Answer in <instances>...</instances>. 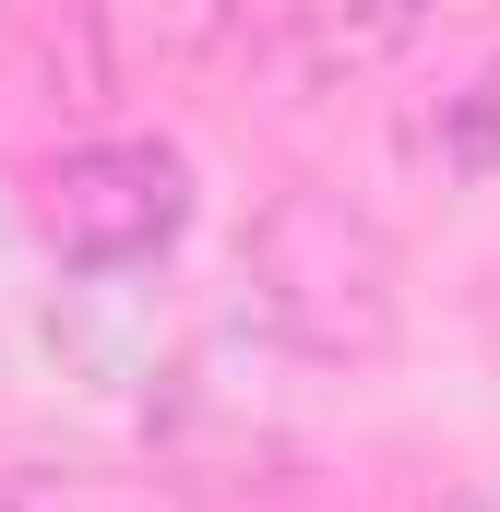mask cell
<instances>
[{
  "label": "cell",
  "mask_w": 500,
  "mask_h": 512,
  "mask_svg": "<svg viewBox=\"0 0 500 512\" xmlns=\"http://www.w3.org/2000/svg\"><path fill=\"white\" fill-rule=\"evenodd\" d=\"M250 298L322 370H370L405 334V262H393V239L346 191H310V179L250 215Z\"/></svg>",
  "instance_id": "1"
},
{
  "label": "cell",
  "mask_w": 500,
  "mask_h": 512,
  "mask_svg": "<svg viewBox=\"0 0 500 512\" xmlns=\"http://www.w3.org/2000/svg\"><path fill=\"white\" fill-rule=\"evenodd\" d=\"M36 227L96 286L143 274V262L179 251V227H191V167H179V143H72L36 179Z\"/></svg>",
  "instance_id": "2"
},
{
  "label": "cell",
  "mask_w": 500,
  "mask_h": 512,
  "mask_svg": "<svg viewBox=\"0 0 500 512\" xmlns=\"http://www.w3.org/2000/svg\"><path fill=\"white\" fill-rule=\"evenodd\" d=\"M429 155H441V179H500V60L453 96V108H441Z\"/></svg>",
  "instance_id": "3"
},
{
  "label": "cell",
  "mask_w": 500,
  "mask_h": 512,
  "mask_svg": "<svg viewBox=\"0 0 500 512\" xmlns=\"http://www.w3.org/2000/svg\"><path fill=\"white\" fill-rule=\"evenodd\" d=\"M429 24V0H334V48L346 60H381V48H405Z\"/></svg>",
  "instance_id": "4"
},
{
  "label": "cell",
  "mask_w": 500,
  "mask_h": 512,
  "mask_svg": "<svg viewBox=\"0 0 500 512\" xmlns=\"http://www.w3.org/2000/svg\"><path fill=\"white\" fill-rule=\"evenodd\" d=\"M429 512H489V501H429Z\"/></svg>",
  "instance_id": "5"
}]
</instances>
